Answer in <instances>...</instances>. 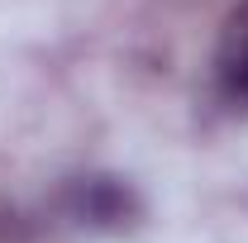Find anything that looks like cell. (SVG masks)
I'll return each mask as SVG.
<instances>
[{"label":"cell","instance_id":"6da1fadb","mask_svg":"<svg viewBox=\"0 0 248 243\" xmlns=\"http://www.w3.org/2000/svg\"><path fill=\"white\" fill-rule=\"evenodd\" d=\"M62 214L77 224V229H91V234H124L143 219V196L134 191V182L110 177V172H86V177H72L62 191Z\"/></svg>","mask_w":248,"mask_h":243},{"label":"cell","instance_id":"7a4b0ae2","mask_svg":"<svg viewBox=\"0 0 248 243\" xmlns=\"http://www.w3.org/2000/svg\"><path fill=\"white\" fill-rule=\"evenodd\" d=\"M215 86L229 105H248V0H234L215 38Z\"/></svg>","mask_w":248,"mask_h":243},{"label":"cell","instance_id":"3957f363","mask_svg":"<svg viewBox=\"0 0 248 243\" xmlns=\"http://www.w3.org/2000/svg\"><path fill=\"white\" fill-rule=\"evenodd\" d=\"M5 234H15V210L0 200V239H5Z\"/></svg>","mask_w":248,"mask_h":243}]
</instances>
